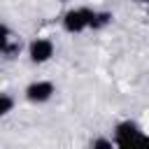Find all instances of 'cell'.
I'll use <instances>...</instances> for the list:
<instances>
[{
  "mask_svg": "<svg viewBox=\"0 0 149 149\" xmlns=\"http://www.w3.org/2000/svg\"><path fill=\"white\" fill-rule=\"evenodd\" d=\"M114 147H149V135L140 130V126L133 119H123L114 126Z\"/></svg>",
  "mask_w": 149,
  "mask_h": 149,
  "instance_id": "1",
  "label": "cell"
},
{
  "mask_svg": "<svg viewBox=\"0 0 149 149\" xmlns=\"http://www.w3.org/2000/svg\"><path fill=\"white\" fill-rule=\"evenodd\" d=\"M54 93H56V86H54L49 79H35V81H30V84L26 86V91H23L26 100L33 102V105H44V102H49V100L54 98Z\"/></svg>",
  "mask_w": 149,
  "mask_h": 149,
  "instance_id": "4",
  "label": "cell"
},
{
  "mask_svg": "<svg viewBox=\"0 0 149 149\" xmlns=\"http://www.w3.org/2000/svg\"><path fill=\"white\" fill-rule=\"evenodd\" d=\"M14 105H16V100H14L7 91H0V116H7V114L14 109Z\"/></svg>",
  "mask_w": 149,
  "mask_h": 149,
  "instance_id": "7",
  "label": "cell"
},
{
  "mask_svg": "<svg viewBox=\"0 0 149 149\" xmlns=\"http://www.w3.org/2000/svg\"><path fill=\"white\" fill-rule=\"evenodd\" d=\"M112 12L107 9H93V19H91V30H102L112 23Z\"/></svg>",
  "mask_w": 149,
  "mask_h": 149,
  "instance_id": "6",
  "label": "cell"
},
{
  "mask_svg": "<svg viewBox=\"0 0 149 149\" xmlns=\"http://www.w3.org/2000/svg\"><path fill=\"white\" fill-rule=\"evenodd\" d=\"M58 2H68V0H58Z\"/></svg>",
  "mask_w": 149,
  "mask_h": 149,
  "instance_id": "10",
  "label": "cell"
},
{
  "mask_svg": "<svg viewBox=\"0 0 149 149\" xmlns=\"http://www.w3.org/2000/svg\"><path fill=\"white\" fill-rule=\"evenodd\" d=\"M26 51H28L30 63L42 65V63H49V61L54 58L56 44H54V40H49V37H35V40L28 42V49H26Z\"/></svg>",
  "mask_w": 149,
  "mask_h": 149,
  "instance_id": "3",
  "label": "cell"
},
{
  "mask_svg": "<svg viewBox=\"0 0 149 149\" xmlns=\"http://www.w3.org/2000/svg\"><path fill=\"white\" fill-rule=\"evenodd\" d=\"M91 19H93V9L91 7H72L63 14L61 26L65 33L70 35H79L84 30H91Z\"/></svg>",
  "mask_w": 149,
  "mask_h": 149,
  "instance_id": "2",
  "label": "cell"
},
{
  "mask_svg": "<svg viewBox=\"0 0 149 149\" xmlns=\"http://www.w3.org/2000/svg\"><path fill=\"white\" fill-rule=\"evenodd\" d=\"M21 37H16L7 23H0V54L7 58H16L21 54Z\"/></svg>",
  "mask_w": 149,
  "mask_h": 149,
  "instance_id": "5",
  "label": "cell"
},
{
  "mask_svg": "<svg viewBox=\"0 0 149 149\" xmlns=\"http://www.w3.org/2000/svg\"><path fill=\"white\" fill-rule=\"evenodd\" d=\"M91 147H105V149H112V147H114V140H112V137H109V140H107V137H95V140L91 142Z\"/></svg>",
  "mask_w": 149,
  "mask_h": 149,
  "instance_id": "8",
  "label": "cell"
},
{
  "mask_svg": "<svg viewBox=\"0 0 149 149\" xmlns=\"http://www.w3.org/2000/svg\"><path fill=\"white\" fill-rule=\"evenodd\" d=\"M137 2H149V0H137Z\"/></svg>",
  "mask_w": 149,
  "mask_h": 149,
  "instance_id": "9",
  "label": "cell"
}]
</instances>
